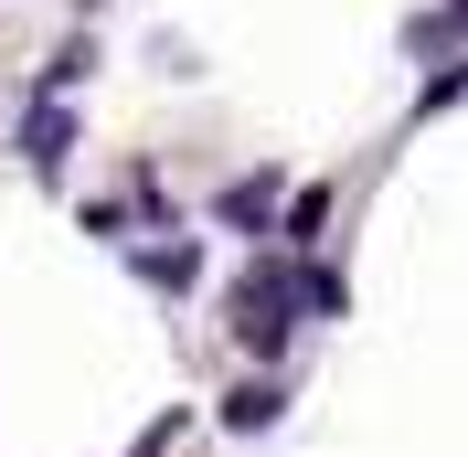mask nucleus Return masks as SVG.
<instances>
[{
	"instance_id": "39448f33",
	"label": "nucleus",
	"mask_w": 468,
	"mask_h": 457,
	"mask_svg": "<svg viewBox=\"0 0 468 457\" xmlns=\"http://www.w3.org/2000/svg\"><path fill=\"white\" fill-rule=\"evenodd\" d=\"M139 277L160 287V298H192V245H149V256H139Z\"/></svg>"
},
{
	"instance_id": "423d86ee",
	"label": "nucleus",
	"mask_w": 468,
	"mask_h": 457,
	"mask_svg": "<svg viewBox=\"0 0 468 457\" xmlns=\"http://www.w3.org/2000/svg\"><path fill=\"white\" fill-rule=\"evenodd\" d=\"M277 224H288V234H298V245H309V234H320V224H330V181H309V192H288V213H277Z\"/></svg>"
},
{
	"instance_id": "0eeeda50",
	"label": "nucleus",
	"mask_w": 468,
	"mask_h": 457,
	"mask_svg": "<svg viewBox=\"0 0 468 457\" xmlns=\"http://www.w3.org/2000/svg\"><path fill=\"white\" fill-rule=\"evenodd\" d=\"M458 32H468V0H447V11H437V22H426V32H415V43H458Z\"/></svg>"
},
{
	"instance_id": "f257e3e1",
	"label": "nucleus",
	"mask_w": 468,
	"mask_h": 457,
	"mask_svg": "<svg viewBox=\"0 0 468 457\" xmlns=\"http://www.w3.org/2000/svg\"><path fill=\"white\" fill-rule=\"evenodd\" d=\"M309 266H245V277L224 287V319H234V341L256 351V362H277V351H288V319L309 309Z\"/></svg>"
},
{
	"instance_id": "f03ea898",
	"label": "nucleus",
	"mask_w": 468,
	"mask_h": 457,
	"mask_svg": "<svg viewBox=\"0 0 468 457\" xmlns=\"http://www.w3.org/2000/svg\"><path fill=\"white\" fill-rule=\"evenodd\" d=\"M22 160H32L43 181H54L64 160H75V107H54V86L32 96V117H22Z\"/></svg>"
},
{
	"instance_id": "20e7f679",
	"label": "nucleus",
	"mask_w": 468,
	"mask_h": 457,
	"mask_svg": "<svg viewBox=\"0 0 468 457\" xmlns=\"http://www.w3.org/2000/svg\"><path fill=\"white\" fill-rule=\"evenodd\" d=\"M256 426H277V383H234L224 394V436H256Z\"/></svg>"
},
{
	"instance_id": "6e6552de",
	"label": "nucleus",
	"mask_w": 468,
	"mask_h": 457,
	"mask_svg": "<svg viewBox=\"0 0 468 457\" xmlns=\"http://www.w3.org/2000/svg\"><path fill=\"white\" fill-rule=\"evenodd\" d=\"M171 436H181V426H171V415H160V426H149V436H139V447H128V457H160V447H171Z\"/></svg>"
},
{
	"instance_id": "7ed1b4c3",
	"label": "nucleus",
	"mask_w": 468,
	"mask_h": 457,
	"mask_svg": "<svg viewBox=\"0 0 468 457\" xmlns=\"http://www.w3.org/2000/svg\"><path fill=\"white\" fill-rule=\"evenodd\" d=\"M277 192H288V181H277V171H245V181H234L224 202H213V213H224L234 234H266V224H277V213H288V202H277Z\"/></svg>"
}]
</instances>
